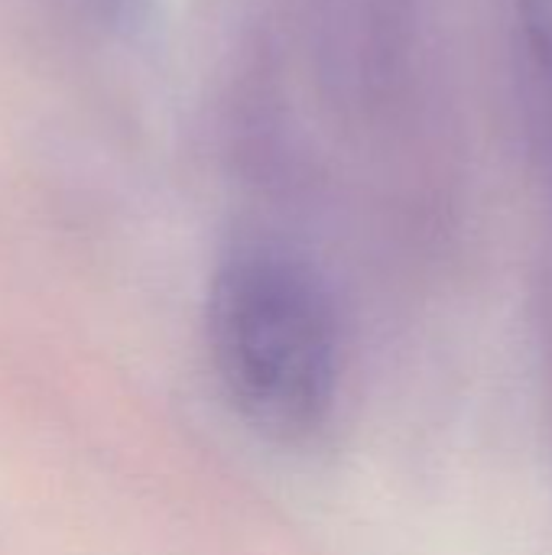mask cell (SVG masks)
<instances>
[{"mask_svg": "<svg viewBox=\"0 0 552 555\" xmlns=\"http://www.w3.org/2000/svg\"><path fill=\"white\" fill-rule=\"evenodd\" d=\"M205 335L234 413L273 442L309 439L338 387V322L322 276L273 247H244L211 276Z\"/></svg>", "mask_w": 552, "mask_h": 555, "instance_id": "1", "label": "cell"}, {"mask_svg": "<svg viewBox=\"0 0 552 555\" xmlns=\"http://www.w3.org/2000/svg\"><path fill=\"white\" fill-rule=\"evenodd\" d=\"M517 20L537 81V98L552 130V0H517Z\"/></svg>", "mask_w": 552, "mask_h": 555, "instance_id": "2", "label": "cell"}]
</instances>
